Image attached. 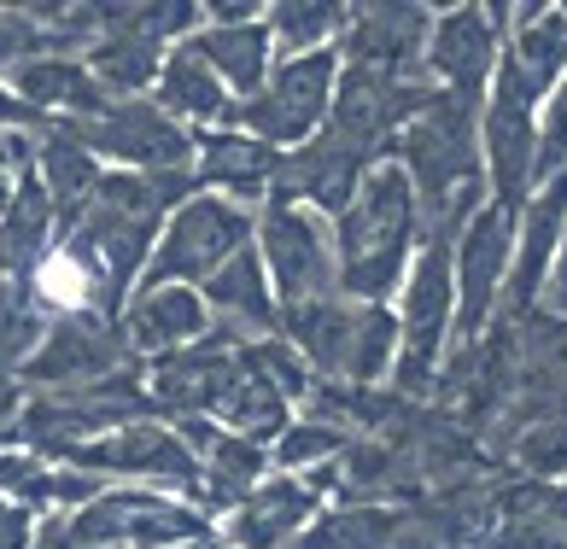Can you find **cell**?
<instances>
[{
  "mask_svg": "<svg viewBox=\"0 0 567 549\" xmlns=\"http://www.w3.org/2000/svg\"><path fill=\"white\" fill-rule=\"evenodd\" d=\"M333 263H340V299L351 304H392L404 274L422 251V199L398 164H374L357 199L328 222Z\"/></svg>",
  "mask_w": 567,
  "mask_h": 549,
  "instance_id": "obj_1",
  "label": "cell"
},
{
  "mask_svg": "<svg viewBox=\"0 0 567 549\" xmlns=\"http://www.w3.org/2000/svg\"><path fill=\"white\" fill-rule=\"evenodd\" d=\"M392 164L410 176L422 199V235H456L486 205V164H480V105L456 94H427V105L404 123Z\"/></svg>",
  "mask_w": 567,
  "mask_h": 549,
  "instance_id": "obj_2",
  "label": "cell"
},
{
  "mask_svg": "<svg viewBox=\"0 0 567 549\" xmlns=\"http://www.w3.org/2000/svg\"><path fill=\"white\" fill-rule=\"evenodd\" d=\"M451 240L456 235H422V251L398 287V363H392V392L398 397H433L439 369L451 356L456 333V274H451Z\"/></svg>",
  "mask_w": 567,
  "mask_h": 549,
  "instance_id": "obj_3",
  "label": "cell"
},
{
  "mask_svg": "<svg viewBox=\"0 0 567 549\" xmlns=\"http://www.w3.org/2000/svg\"><path fill=\"white\" fill-rule=\"evenodd\" d=\"M71 538L89 549H223L217 526L187 497L158 485H106L65 515Z\"/></svg>",
  "mask_w": 567,
  "mask_h": 549,
  "instance_id": "obj_4",
  "label": "cell"
},
{
  "mask_svg": "<svg viewBox=\"0 0 567 549\" xmlns=\"http://www.w3.org/2000/svg\"><path fill=\"white\" fill-rule=\"evenodd\" d=\"M251 235H258V210L199 187V194L182 199L171 210V222L158 228V246L141 269V287H194L199 292L235 251L251 246Z\"/></svg>",
  "mask_w": 567,
  "mask_h": 549,
  "instance_id": "obj_5",
  "label": "cell"
},
{
  "mask_svg": "<svg viewBox=\"0 0 567 549\" xmlns=\"http://www.w3.org/2000/svg\"><path fill=\"white\" fill-rule=\"evenodd\" d=\"M333 89H340V48L276 59V71H269L264 89L246 105H235V123H228V130L276 146V153H299L310 135L328 130Z\"/></svg>",
  "mask_w": 567,
  "mask_h": 549,
  "instance_id": "obj_6",
  "label": "cell"
},
{
  "mask_svg": "<svg viewBox=\"0 0 567 549\" xmlns=\"http://www.w3.org/2000/svg\"><path fill=\"white\" fill-rule=\"evenodd\" d=\"M258 258L269 269V287H276L281 315L340 299V263H333V228L317 210L292 205V199H269L258 205Z\"/></svg>",
  "mask_w": 567,
  "mask_h": 549,
  "instance_id": "obj_7",
  "label": "cell"
},
{
  "mask_svg": "<svg viewBox=\"0 0 567 549\" xmlns=\"http://www.w3.org/2000/svg\"><path fill=\"white\" fill-rule=\"evenodd\" d=\"M509 258H515V210L503 205H480L451 240V274H456V333L451 351H474L492 333L497 310H503V281H509Z\"/></svg>",
  "mask_w": 567,
  "mask_h": 549,
  "instance_id": "obj_8",
  "label": "cell"
},
{
  "mask_svg": "<svg viewBox=\"0 0 567 549\" xmlns=\"http://www.w3.org/2000/svg\"><path fill=\"white\" fill-rule=\"evenodd\" d=\"M480 164H486L492 205L520 210L533 199V187H538V100L503 59L486 89V105H480Z\"/></svg>",
  "mask_w": 567,
  "mask_h": 549,
  "instance_id": "obj_9",
  "label": "cell"
},
{
  "mask_svg": "<svg viewBox=\"0 0 567 549\" xmlns=\"http://www.w3.org/2000/svg\"><path fill=\"white\" fill-rule=\"evenodd\" d=\"M146 369L130 351L123 328L106 315H53L48 340L30 351V363L18 369L24 392H82V386H106V380Z\"/></svg>",
  "mask_w": 567,
  "mask_h": 549,
  "instance_id": "obj_10",
  "label": "cell"
},
{
  "mask_svg": "<svg viewBox=\"0 0 567 549\" xmlns=\"http://www.w3.org/2000/svg\"><path fill=\"white\" fill-rule=\"evenodd\" d=\"M71 141H82L100 164H123L141 176H171L194 170V135L176 117H164L153 100H112L89 123H59Z\"/></svg>",
  "mask_w": 567,
  "mask_h": 549,
  "instance_id": "obj_11",
  "label": "cell"
},
{
  "mask_svg": "<svg viewBox=\"0 0 567 549\" xmlns=\"http://www.w3.org/2000/svg\"><path fill=\"white\" fill-rule=\"evenodd\" d=\"M59 468L94 474L100 485L106 479H135V485H158V491L187 497L194 491V450L182 445V433L158 415H141L130 427H112L76 445L71 456H59Z\"/></svg>",
  "mask_w": 567,
  "mask_h": 549,
  "instance_id": "obj_12",
  "label": "cell"
},
{
  "mask_svg": "<svg viewBox=\"0 0 567 549\" xmlns=\"http://www.w3.org/2000/svg\"><path fill=\"white\" fill-rule=\"evenodd\" d=\"M433 82H410V76H381V71H357L340 65V89H333V112L328 130L351 141L357 153H369L374 164H386L398 153L404 123L427 105Z\"/></svg>",
  "mask_w": 567,
  "mask_h": 549,
  "instance_id": "obj_13",
  "label": "cell"
},
{
  "mask_svg": "<svg viewBox=\"0 0 567 549\" xmlns=\"http://www.w3.org/2000/svg\"><path fill=\"white\" fill-rule=\"evenodd\" d=\"M497 59H503V18H497V7H439L433 12L422 71H427V82L439 94L486 105Z\"/></svg>",
  "mask_w": 567,
  "mask_h": 549,
  "instance_id": "obj_14",
  "label": "cell"
},
{
  "mask_svg": "<svg viewBox=\"0 0 567 549\" xmlns=\"http://www.w3.org/2000/svg\"><path fill=\"white\" fill-rule=\"evenodd\" d=\"M171 427L182 433V445L194 450V491H187V503H194L212 526L228 520L269 479V450L264 445H246V438L223 433L217 421H205V415H182Z\"/></svg>",
  "mask_w": 567,
  "mask_h": 549,
  "instance_id": "obj_15",
  "label": "cell"
},
{
  "mask_svg": "<svg viewBox=\"0 0 567 549\" xmlns=\"http://www.w3.org/2000/svg\"><path fill=\"white\" fill-rule=\"evenodd\" d=\"M561 222H567V170L533 187V199L515 210V258H509V281H503V310L497 322H527L544 304L556 269V246H561Z\"/></svg>",
  "mask_w": 567,
  "mask_h": 549,
  "instance_id": "obj_16",
  "label": "cell"
},
{
  "mask_svg": "<svg viewBox=\"0 0 567 549\" xmlns=\"http://www.w3.org/2000/svg\"><path fill=\"white\" fill-rule=\"evenodd\" d=\"M433 12L439 7H351L346 35H340V65L427 82L422 59H427Z\"/></svg>",
  "mask_w": 567,
  "mask_h": 549,
  "instance_id": "obj_17",
  "label": "cell"
},
{
  "mask_svg": "<svg viewBox=\"0 0 567 549\" xmlns=\"http://www.w3.org/2000/svg\"><path fill=\"white\" fill-rule=\"evenodd\" d=\"M322 503L328 497L310 479L269 474L235 515L217 520V538H223V549H292L310 532V520L322 515Z\"/></svg>",
  "mask_w": 567,
  "mask_h": 549,
  "instance_id": "obj_18",
  "label": "cell"
},
{
  "mask_svg": "<svg viewBox=\"0 0 567 549\" xmlns=\"http://www.w3.org/2000/svg\"><path fill=\"white\" fill-rule=\"evenodd\" d=\"M374 170L369 153H357L351 141H340L333 130L310 135L299 153H287L281 164V194L276 199H292L305 210H317V217H340V210L357 199V187H363V176Z\"/></svg>",
  "mask_w": 567,
  "mask_h": 549,
  "instance_id": "obj_19",
  "label": "cell"
},
{
  "mask_svg": "<svg viewBox=\"0 0 567 549\" xmlns=\"http://www.w3.org/2000/svg\"><path fill=\"white\" fill-rule=\"evenodd\" d=\"M281 164L287 153L276 146L251 141L240 130H212V135H194V176L205 194H223L246 210H258L281 194Z\"/></svg>",
  "mask_w": 567,
  "mask_h": 549,
  "instance_id": "obj_20",
  "label": "cell"
},
{
  "mask_svg": "<svg viewBox=\"0 0 567 549\" xmlns=\"http://www.w3.org/2000/svg\"><path fill=\"white\" fill-rule=\"evenodd\" d=\"M205 421H217L223 433L246 438V445H264V450L287 433L292 397L276 386V380H269L258 345H240L235 351V363H228V374H223V386L212 397V410H205Z\"/></svg>",
  "mask_w": 567,
  "mask_h": 549,
  "instance_id": "obj_21",
  "label": "cell"
},
{
  "mask_svg": "<svg viewBox=\"0 0 567 549\" xmlns=\"http://www.w3.org/2000/svg\"><path fill=\"white\" fill-rule=\"evenodd\" d=\"M199 299L228 340H240V345L281 340V304H276V287H269V269L258 258V246L235 251V258L199 287Z\"/></svg>",
  "mask_w": 567,
  "mask_h": 549,
  "instance_id": "obj_22",
  "label": "cell"
},
{
  "mask_svg": "<svg viewBox=\"0 0 567 549\" xmlns=\"http://www.w3.org/2000/svg\"><path fill=\"white\" fill-rule=\"evenodd\" d=\"M117 328H123V340H130V351L141 363H158V356H171V351L199 345L217 322H212V310H205V299L194 287H141L135 299L123 304Z\"/></svg>",
  "mask_w": 567,
  "mask_h": 549,
  "instance_id": "obj_23",
  "label": "cell"
},
{
  "mask_svg": "<svg viewBox=\"0 0 567 549\" xmlns=\"http://www.w3.org/2000/svg\"><path fill=\"white\" fill-rule=\"evenodd\" d=\"M146 100H153L164 117H176L187 135H212V130L235 123V100H228V89L217 82V71L194 53V41H176V48L164 53L158 82Z\"/></svg>",
  "mask_w": 567,
  "mask_h": 549,
  "instance_id": "obj_24",
  "label": "cell"
},
{
  "mask_svg": "<svg viewBox=\"0 0 567 549\" xmlns=\"http://www.w3.org/2000/svg\"><path fill=\"white\" fill-rule=\"evenodd\" d=\"M7 89L48 123H89L112 105L106 94H100V82L89 76V65H82V59H65V53H41V59H30V65H18L7 76Z\"/></svg>",
  "mask_w": 567,
  "mask_h": 549,
  "instance_id": "obj_25",
  "label": "cell"
},
{
  "mask_svg": "<svg viewBox=\"0 0 567 549\" xmlns=\"http://www.w3.org/2000/svg\"><path fill=\"white\" fill-rule=\"evenodd\" d=\"M187 41H194V53L217 71V82L228 89L235 105H246L269 82V71H276V41H269L264 18H251V24H205Z\"/></svg>",
  "mask_w": 567,
  "mask_h": 549,
  "instance_id": "obj_26",
  "label": "cell"
},
{
  "mask_svg": "<svg viewBox=\"0 0 567 549\" xmlns=\"http://www.w3.org/2000/svg\"><path fill=\"white\" fill-rule=\"evenodd\" d=\"M135 12V7H130ZM130 12H123V24L106 30L100 41H89V53H82V65H89V76L100 82V94L106 100H146L158 82V65H164V41H153L146 30L130 24Z\"/></svg>",
  "mask_w": 567,
  "mask_h": 549,
  "instance_id": "obj_27",
  "label": "cell"
},
{
  "mask_svg": "<svg viewBox=\"0 0 567 549\" xmlns=\"http://www.w3.org/2000/svg\"><path fill=\"white\" fill-rule=\"evenodd\" d=\"M503 549H567V485L527 479L497 491V538Z\"/></svg>",
  "mask_w": 567,
  "mask_h": 549,
  "instance_id": "obj_28",
  "label": "cell"
},
{
  "mask_svg": "<svg viewBox=\"0 0 567 549\" xmlns=\"http://www.w3.org/2000/svg\"><path fill=\"white\" fill-rule=\"evenodd\" d=\"M100 176H106V164H100L82 141H71L59 123H48V135H41V153H35V182L48 187V199L59 210V235L82 217V210L94 205L100 194Z\"/></svg>",
  "mask_w": 567,
  "mask_h": 549,
  "instance_id": "obj_29",
  "label": "cell"
},
{
  "mask_svg": "<svg viewBox=\"0 0 567 549\" xmlns=\"http://www.w3.org/2000/svg\"><path fill=\"white\" fill-rule=\"evenodd\" d=\"M410 515L392 503H340L310 520V532L292 549H404Z\"/></svg>",
  "mask_w": 567,
  "mask_h": 549,
  "instance_id": "obj_30",
  "label": "cell"
},
{
  "mask_svg": "<svg viewBox=\"0 0 567 549\" xmlns=\"http://www.w3.org/2000/svg\"><path fill=\"white\" fill-rule=\"evenodd\" d=\"M346 18H351V7H340V0H281V7L264 12V24H269V41H276L281 59H299V53L340 48Z\"/></svg>",
  "mask_w": 567,
  "mask_h": 549,
  "instance_id": "obj_31",
  "label": "cell"
},
{
  "mask_svg": "<svg viewBox=\"0 0 567 549\" xmlns=\"http://www.w3.org/2000/svg\"><path fill=\"white\" fill-rule=\"evenodd\" d=\"M41 340H48V315H41L35 292L18 274H0V374L18 380Z\"/></svg>",
  "mask_w": 567,
  "mask_h": 549,
  "instance_id": "obj_32",
  "label": "cell"
},
{
  "mask_svg": "<svg viewBox=\"0 0 567 549\" xmlns=\"http://www.w3.org/2000/svg\"><path fill=\"white\" fill-rule=\"evenodd\" d=\"M351 445V438L340 433V427H328V421H287V433L269 445V468L276 474H317V468H328L333 456H340Z\"/></svg>",
  "mask_w": 567,
  "mask_h": 549,
  "instance_id": "obj_33",
  "label": "cell"
},
{
  "mask_svg": "<svg viewBox=\"0 0 567 549\" xmlns=\"http://www.w3.org/2000/svg\"><path fill=\"white\" fill-rule=\"evenodd\" d=\"M48 53V35L35 30V18L24 7H0V71H18V65H30V59Z\"/></svg>",
  "mask_w": 567,
  "mask_h": 549,
  "instance_id": "obj_34",
  "label": "cell"
},
{
  "mask_svg": "<svg viewBox=\"0 0 567 549\" xmlns=\"http://www.w3.org/2000/svg\"><path fill=\"white\" fill-rule=\"evenodd\" d=\"M30 392L12 374H0V450H18V421H24Z\"/></svg>",
  "mask_w": 567,
  "mask_h": 549,
  "instance_id": "obj_35",
  "label": "cell"
},
{
  "mask_svg": "<svg viewBox=\"0 0 567 549\" xmlns=\"http://www.w3.org/2000/svg\"><path fill=\"white\" fill-rule=\"evenodd\" d=\"M30 538H35V515L0 497V549H30Z\"/></svg>",
  "mask_w": 567,
  "mask_h": 549,
  "instance_id": "obj_36",
  "label": "cell"
},
{
  "mask_svg": "<svg viewBox=\"0 0 567 549\" xmlns=\"http://www.w3.org/2000/svg\"><path fill=\"white\" fill-rule=\"evenodd\" d=\"M30 549H89V543H76V538H71V520H65V515H41Z\"/></svg>",
  "mask_w": 567,
  "mask_h": 549,
  "instance_id": "obj_37",
  "label": "cell"
},
{
  "mask_svg": "<svg viewBox=\"0 0 567 549\" xmlns=\"http://www.w3.org/2000/svg\"><path fill=\"white\" fill-rule=\"evenodd\" d=\"M550 315H567V222H561V246H556V269H550V287H544V304Z\"/></svg>",
  "mask_w": 567,
  "mask_h": 549,
  "instance_id": "obj_38",
  "label": "cell"
},
{
  "mask_svg": "<svg viewBox=\"0 0 567 549\" xmlns=\"http://www.w3.org/2000/svg\"><path fill=\"white\" fill-rule=\"evenodd\" d=\"M12 194H18V176H12V170H0V217L12 210Z\"/></svg>",
  "mask_w": 567,
  "mask_h": 549,
  "instance_id": "obj_39",
  "label": "cell"
},
{
  "mask_svg": "<svg viewBox=\"0 0 567 549\" xmlns=\"http://www.w3.org/2000/svg\"><path fill=\"white\" fill-rule=\"evenodd\" d=\"M0 274H12V269H7V258H0Z\"/></svg>",
  "mask_w": 567,
  "mask_h": 549,
  "instance_id": "obj_40",
  "label": "cell"
}]
</instances>
